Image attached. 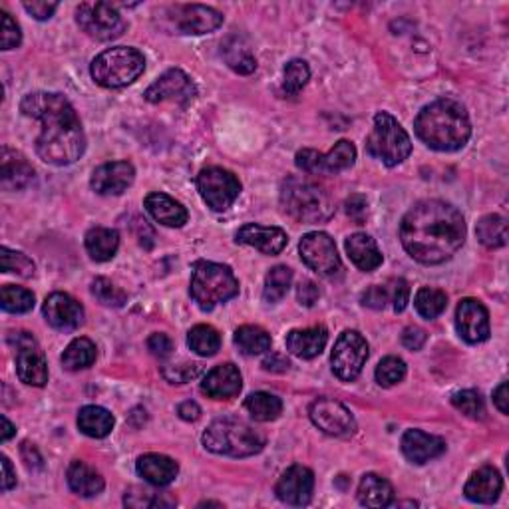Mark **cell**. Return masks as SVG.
<instances>
[{"label": "cell", "instance_id": "62", "mask_svg": "<svg viewBox=\"0 0 509 509\" xmlns=\"http://www.w3.org/2000/svg\"><path fill=\"white\" fill-rule=\"evenodd\" d=\"M494 404L502 414L509 412V398H507V382H502L494 392Z\"/></svg>", "mask_w": 509, "mask_h": 509}, {"label": "cell", "instance_id": "28", "mask_svg": "<svg viewBox=\"0 0 509 509\" xmlns=\"http://www.w3.org/2000/svg\"><path fill=\"white\" fill-rule=\"evenodd\" d=\"M138 473L144 478L147 483L157 488H165L178 478L179 465L175 460H171L170 456L163 454H146L138 460Z\"/></svg>", "mask_w": 509, "mask_h": 509}, {"label": "cell", "instance_id": "13", "mask_svg": "<svg viewBox=\"0 0 509 509\" xmlns=\"http://www.w3.org/2000/svg\"><path fill=\"white\" fill-rule=\"evenodd\" d=\"M300 258L308 266V269L314 271L321 277H337L342 271V261L340 255L337 251L335 239H330V235L322 231H313L306 233V235L300 239L298 245Z\"/></svg>", "mask_w": 509, "mask_h": 509}, {"label": "cell", "instance_id": "30", "mask_svg": "<svg viewBox=\"0 0 509 509\" xmlns=\"http://www.w3.org/2000/svg\"><path fill=\"white\" fill-rule=\"evenodd\" d=\"M345 247L350 261L364 273L378 269L382 265V253L377 245V241L370 235H366V233H354V235H350Z\"/></svg>", "mask_w": 509, "mask_h": 509}, {"label": "cell", "instance_id": "39", "mask_svg": "<svg viewBox=\"0 0 509 509\" xmlns=\"http://www.w3.org/2000/svg\"><path fill=\"white\" fill-rule=\"evenodd\" d=\"M290 282H293V271H290L289 266H285V265L273 266L269 274H266V279H265V289H263L265 303L274 305V303H279V300L285 298L289 293Z\"/></svg>", "mask_w": 509, "mask_h": 509}, {"label": "cell", "instance_id": "58", "mask_svg": "<svg viewBox=\"0 0 509 509\" xmlns=\"http://www.w3.org/2000/svg\"><path fill=\"white\" fill-rule=\"evenodd\" d=\"M366 211H369V203H366V199L362 195H353L346 199V213L358 223L364 219Z\"/></svg>", "mask_w": 509, "mask_h": 509}, {"label": "cell", "instance_id": "11", "mask_svg": "<svg viewBox=\"0 0 509 509\" xmlns=\"http://www.w3.org/2000/svg\"><path fill=\"white\" fill-rule=\"evenodd\" d=\"M366 361H369V342L356 330H345L338 337L330 354V364L335 377L353 382L362 372Z\"/></svg>", "mask_w": 509, "mask_h": 509}, {"label": "cell", "instance_id": "56", "mask_svg": "<svg viewBox=\"0 0 509 509\" xmlns=\"http://www.w3.org/2000/svg\"><path fill=\"white\" fill-rule=\"evenodd\" d=\"M24 11L35 16L36 20H48L50 16L56 12L58 3H43V0H35V3H24Z\"/></svg>", "mask_w": 509, "mask_h": 509}, {"label": "cell", "instance_id": "57", "mask_svg": "<svg viewBox=\"0 0 509 509\" xmlns=\"http://www.w3.org/2000/svg\"><path fill=\"white\" fill-rule=\"evenodd\" d=\"M425 340H428V335L420 327H406L402 332V345L408 350H420L425 345Z\"/></svg>", "mask_w": 509, "mask_h": 509}, {"label": "cell", "instance_id": "3", "mask_svg": "<svg viewBox=\"0 0 509 509\" xmlns=\"http://www.w3.org/2000/svg\"><path fill=\"white\" fill-rule=\"evenodd\" d=\"M414 130L416 136L436 152H457L472 136L470 115L452 98H441L422 107Z\"/></svg>", "mask_w": 509, "mask_h": 509}, {"label": "cell", "instance_id": "31", "mask_svg": "<svg viewBox=\"0 0 509 509\" xmlns=\"http://www.w3.org/2000/svg\"><path fill=\"white\" fill-rule=\"evenodd\" d=\"M66 480H68V486L78 494L80 497H94L104 491V478L96 472L94 467L88 465L82 460H74L68 465V472H66Z\"/></svg>", "mask_w": 509, "mask_h": 509}, {"label": "cell", "instance_id": "10", "mask_svg": "<svg viewBox=\"0 0 509 509\" xmlns=\"http://www.w3.org/2000/svg\"><path fill=\"white\" fill-rule=\"evenodd\" d=\"M356 162V147L353 141L340 139L329 154H319L316 149L305 147L297 152L295 163L300 171L311 175H338L350 170Z\"/></svg>", "mask_w": 509, "mask_h": 509}, {"label": "cell", "instance_id": "37", "mask_svg": "<svg viewBox=\"0 0 509 509\" xmlns=\"http://www.w3.org/2000/svg\"><path fill=\"white\" fill-rule=\"evenodd\" d=\"M235 345L247 356L263 354L271 350V335L255 324H245L235 330Z\"/></svg>", "mask_w": 509, "mask_h": 509}, {"label": "cell", "instance_id": "1", "mask_svg": "<svg viewBox=\"0 0 509 509\" xmlns=\"http://www.w3.org/2000/svg\"><path fill=\"white\" fill-rule=\"evenodd\" d=\"M400 239L414 261L440 265L452 258L464 245V215L440 199H424L404 215Z\"/></svg>", "mask_w": 509, "mask_h": 509}, {"label": "cell", "instance_id": "49", "mask_svg": "<svg viewBox=\"0 0 509 509\" xmlns=\"http://www.w3.org/2000/svg\"><path fill=\"white\" fill-rule=\"evenodd\" d=\"M225 58H227L229 66L239 74H251L257 68L255 56L249 52V48L239 46V44H229L225 48Z\"/></svg>", "mask_w": 509, "mask_h": 509}, {"label": "cell", "instance_id": "23", "mask_svg": "<svg viewBox=\"0 0 509 509\" xmlns=\"http://www.w3.org/2000/svg\"><path fill=\"white\" fill-rule=\"evenodd\" d=\"M237 243L255 247L263 255H279L289 243V235L281 227H263L247 223L237 231Z\"/></svg>", "mask_w": 509, "mask_h": 509}, {"label": "cell", "instance_id": "27", "mask_svg": "<svg viewBox=\"0 0 509 509\" xmlns=\"http://www.w3.org/2000/svg\"><path fill=\"white\" fill-rule=\"evenodd\" d=\"M329 342V330L324 327H311L290 330L287 335V350L297 358L311 361L319 356Z\"/></svg>", "mask_w": 509, "mask_h": 509}, {"label": "cell", "instance_id": "4", "mask_svg": "<svg viewBox=\"0 0 509 509\" xmlns=\"http://www.w3.org/2000/svg\"><path fill=\"white\" fill-rule=\"evenodd\" d=\"M281 205L298 223H322L335 213V203L319 183L306 178H287L281 186Z\"/></svg>", "mask_w": 509, "mask_h": 509}, {"label": "cell", "instance_id": "22", "mask_svg": "<svg viewBox=\"0 0 509 509\" xmlns=\"http://www.w3.org/2000/svg\"><path fill=\"white\" fill-rule=\"evenodd\" d=\"M241 386H243V378H241L239 369L235 364L225 362L217 364L215 369L205 374L202 392L213 400H229L239 394Z\"/></svg>", "mask_w": 509, "mask_h": 509}, {"label": "cell", "instance_id": "17", "mask_svg": "<svg viewBox=\"0 0 509 509\" xmlns=\"http://www.w3.org/2000/svg\"><path fill=\"white\" fill-rule=\"evenodd\" d=\"M197 90L195 84L191 82L183 70H168L162 74L152 86L146 90V99L152 104H160V102H179V104H187L191 99L195 98Z\"/></svg>", "mask_w": 509, "mask_h": 509}, {"label": "cell", "instance_id": "55", "mask_svg": "<svg viewBox=\"0 0 509 509\" xmlns=\"http://www.w3.org/2000/svg\"><path fill=\"white\" fill-rule=\"evenodd\" d=\"M297 298L303 306H313L321 298V289L313 281H300L297 289Z\"/></svg>", "mask_w": 509, "mask_h": 509}, {"label": "cell", "instance_id": "60", "mask_svg": "<svg viewBox=\"0 0 509 509\" xmlns=\"http://www.w3.org/2000/svg\"><path fill=\"white\" fill-rule=\"evenodd\" d=\"M289 366L290 362L287 361V358H282L281 354H273L263 362V369L271 370V372H287Z\"/></svg>", "mask_w": 509, "mask_h": 509}, {"label": "cell", "instance_id": "25", "mask_svg": "<svg viewBox=\"0 0 509 509\" xmlns=\"http://www.w3.org/2000/svg\"><path fill=\"white\" fill-rule=\"evenodd\" d=\"M504 489V480L496 467L483 465L467 480L464 494L473 504H494Z\"/></svg>", "mask_w": 509, "mask_h": 509}, {"label": "cell", "instance_id": "64", "mask_svg": "<svg viewBox=\"0 0 509 509\" xmlns=\"http://www.w3.org/2000/svg\"><path fill=\"white\" fill-rule=\"evenodd\" d=\"M16 433V428L11 424V420L3 416V441H8Z\"/></svg>", "mask_w": 509, "mask_h": 509}, {"label": "cell", "instance_id": "19", "mask_svg": "<svg viewBox=\"0 0 509 509\" xmlns=\"http://www.w3.org/2000/svg\"><path fill=\"white\" fill-rule=\"evenodd\" d=\"M43 313L50 327L60 332H74L84 322V306L68 293L48 295Z\"/></svg>", "mask_w": 509, "mask_h": 509}, {"label": "cell", "instance_id": "14", "mask_svg": "<svg viewBox=\"0 0 509 509\" xmlns=\"http://www.w3.org/2000/svg\"><path fill=\"white\" fill-rule=\"evenodd\" d=\"M16 345V374L28 386H44L48 382V364L44 353L30 332H16L11 337Z\"/></svg>", "mask_w": 509, "mask_h": 509}, {"label": "cell", "instance_id": "5", "mask_svg": "<svg viewBox=\"0 0 509 509\" xmlns=\"http://www.w3.org/2000/svg\"><path fill=\"white\" fill-rule=\"evenodd\" d=\"M265 433L237 418H219L203 432V446L217 456L249 457L265 448Z\"/></svg>", "mask_w": 509, "mask_h": 509}, {"label": "cell", "instance_id": "32", "mask_svg": "<svg viewBox=\"0 0 509 509\" xmlns=\"http://www.w3.org/2000/svg\"><path fill=\"white\" fill-rule=\"evenodd\" d=\"M86 251L98 263L114 258L120 247V233L107 227H94L86 233Z\"/></svg>", "mask_w": 509, "mask_h": 509}, {"label": "cell", "instance_id": "8", "mask_svg": "<svg viewBox=\"0 0 509 509\" xmlns=\"http://www.w3.org/2000/svg\"><path fill=\"white\" fill-rule=\"evenodd\" d=\"M366 152L388 168H394L408 160L412 152V141L394 115L378 112L374 115V128L366 139Z\"/></svg>", "mask_w": 509, "mask_h": 509}, {"label": "cell", "instance_id": "18", "mask_svg": "<svg viewBox=\"0 0 509 509\" xmlns=\"http://www.w3.org/2000/svg\"><path fill=\"white\" fill-rule=\"evenodd\" d=\"M456 329L465 342L480 345L489 338V313L480 300L462 298L456 308Z\"/></svg>", "mask_w": 509, "mask_h": 509}, {"label": "cell", "instance_id": "46", "mask_svg": "<svg viewBox=\"0 0 509 509\" xmlns=\"http://www.w3.org/2000/svg\"><path fill=\"white\" fill-rule=\"evenodd\" d=\"M406 377V362L398 356H386L377 366V382L384 388L394 386Z\"/></svg>", "mask_w": 509, "mask_h": 509}, {"label": "cell", "instance_id": "34", "mask_svg": "<svg viewBox=\"0 0 509 509\" xmlns=\"http://www.w3.org/2000/svg\"><path fill=\"white\" fill-rule=\"evenodd\" d=\"M78 428L90 438H106L114 430V416L102 406H84L78 414Z\"/></svg>", "mask_w": 509, "mask_h": 509}, {"label": "cell", "instance_id": "35", "mask_svg": "<svg viewBox=\"0 0 509 509\" xmlns=\"http://www.w3.org/2000/svg\"><path fill=\"white\" fill-rule=\"evenodd\" d=\"M98 350L90 338H74L62 354V366L66 370H82L96 362Z\"/></svg>", "mask_w": 509, "mask_h": 509}, {"label": "cell", "instance_id": "54", "mask_svg": "<svg viewBox=\"0 0 509 509\" xmlns=\"http://www.w3.org/2000/svg\"><path fill=\"white\" fill-rule=\"evenodd\" d=\"M147 348H149V353H152L154 356L165 358V356L171 354L173 342H171V338L168 335H163V332H155V335H152V337L147 338Z\"/></svg>", "mask_w": 509, "mask_h": 509}, {"label": "cell", "instance_id": "16", "mask_svg": "<svg viewBox=\"0 0 509 509\" xmlns=\"http://www.w3.org/2000/svg\"><path fill=\"white\" fill-rule=\"evenodd\" d=\"M170 14V22L179 35H210L223 24V14L203 4L171 6Z\"/></svg>", "mask_w": 509, "mask_h": 509}, {"label": "cell", "instance_id": "33", "mask_svg": "<svg viewBox=\"0 0 509 509\" xmlns=\"http://www.w3.org/2000/svg\"><path fill=\"white\" fill-rule=\"evenodd\" d=\"M394 499V489L382 475L366 473L358 486V502L366 507H386Z\"/></svg>", "mask_w": 509, "mask_h": 509}, {"label": "cell", "instance_id": "40", "mask_svg": "<svg viewBox=\"0 0 509 509\" xmlns=\"http://www.w3.org/2000/svg\"><path fill=\"white\" fill-rule=\"evenodd\" d=\"M414 306L424 319H438V316L446 311L448 306V295L440 289L432 287H422L418 289V293L414 297Z\"/></svg>", "mask_w": 509, "mask_h": 509}, {"label": "cell", "instance_id": "38", "mask_svg": "<svg viewBox=\"0 0 509 509\" xmlns=\"http://www.w3.org/2000/svg\"><path fill=\"white\" fill-rule=\"evenodd\" d=\"M245 408L257 422H273L281 416L282 402L281 398L269 394V392H255V394L247 396Z\"/></svg>", "mask_w": 509, "mask_h": 509}, {"label": "cell", "instance_id": "41", "mask_svg": "<svg viewBox=\"0 0 509 509\" xmlns=\"http://www.w3.org/2000/svg\"><path fill=\"white\" fill-rule=\"evenodd\" d=\"M187 345L199 356H213L221 348V337L210 324H197L189 330Z\"/></svg>", "mask_w": 509, "mask_h": 509}, {"label": "cell", "instance_id": "47", "mask_svg": "<svg viewBox=\"0 0 509 509\" xmlns=\"http://www.w3.org/2000/svg\"><path fill=\"white\" fill-rule=\"evenodd\" d=\"M123 502L130 507H170L175 505V499L168 497V494H154V491L149 489H139V488H131L126 497H123Z\"/></svg>", "mask_w": 509, "mask_h": 509}, {"label": "cell", "instance_id": "6", "mask_svg": "<svg viewBox=\"0 0 509 509\" xmlns=\"http://www.w3.org/2000/svg\"><path fill=\"white\" fill-rule=\"evenodd\" d=\"M189 295L202 311H213L217 305L239 295V281L227 265L197 261L191 273Z\"/></svg>", "mask_w": 509, "mask_h": 509}, {"label": "cell", "instance_id": "44", "mask_svg": "<svg viewBox=\"0 0 509 509\" xmlns=\"http://www.w3.org/2000/svg\"><path fill=\"white\" fill-rule=\"evenodd\" d=\"M91 295H94L104 306L118 308L128 303V295L106 277H98L94 282H91Z\"/></svg>", "mask_w": 509, "mask_h": 509}, {"label": "cell", "instance_id": "50", "mask_svg": "<svg viewBox=\"0 0 509 509\" xmlns=\"http://www.w3.org/2000/svg\"><path fill=\"white\" fill-rule=\"evenodd\" d=\"M202 372V364L197 362H183L178 366H163L162 374L163 378L171 384H186L197 378V374Z\"/></svg>", "mask_w": 509, "mask_h": 509}, {"label": "cell", "instance_id": "29", "mask_svg": "<svg viewBox=\"0 0 509 509\" xmlns=\"http://www.w3.org/2000/svg\"><path fill=\"white\" fill-rule=\"evenodd\" d=\"M144 205L147 213L152 215L157 223L165 225V227H183L189 219L186 207L179 202H175L173 197L160 194V191H157V194H149Z\"/></svg>", "mask_w": 509, "mask_h": 509}, {"label": "cell", "instance_id": "51", "mask_svg": "<svg viewBox=\"0 0 509 509\" xmlns=\"http://www.w3.org/2000/svg\"><path fill=\"white\" fill-rule=\"evenodd\" d=\"M3 16V27H0V46L3 50H12L20 44L22 40V32L20 27L12 20V16L8 12H0Z\"/></svg>", "mask_w": 509, "mask_h": 509}, {"label": "cell", "instance_id": "43", "mask_svg": "<svg viewBox=\"0 0 509 509\" xmlns=\"http://www.w3.org/2000/svg\"><path fill=\"white\" fill-rule=\"evenodd\" d=\"M0 269H3V273H16L20 277H32L36 266L32 263V258L24 253L3 247L0 249Z\"/></svg>", "mask_w": 509, "mask_h": 509}, {"label": "cell", "instance_id": "24", "mask_svg": "<svg viewBox=\"0 0 509 509\" xmlns=\"http://www.w3.org/2000/svg\"><path fill=\"white\" fill-rule=\"evenodd\" d=\"M0 179H3L4 191H20L35 181V168H32L27 157L20 152H14L11 147H3Z\"/></svg>", "mask_w": 509, "mask_h": 509}, {"label": "cell", "instance_id": "45", "mask_svg": "<svg viewBox=\"0 0 509 509\" xmlns=\"http://www.w3.org/2000/svg\"><path fill=\"white\" fill-rule=\"evenodd\" d=\"M452 404L462 414H465L467 418L483 420V416H486V406H483V398H481L480 392H475V390L456 392V394L452 396Z\"/></svg>", "mask_w": 509, "mask_h": 509}, {"label": "cell", "instance_id": "53", "mask_svg": "<svg viewBox=\"0 0 509 509\" xmlns=\"http://www.w3.org/2000/svg\"><path fill=\"white\" fill-rule=\"evenodd\" d=\"M390 303V297H388V289L386 285H372L366 293L362 295V305L364 306H370V308H384Z\"/></svg>", "mask_w": 509, "mask_h": 509}, {"label": "cell", "instance_id": "61", "mask_svg": "<svg viewBox=\"0 0 509 509\" xmlns=\"http://www.w3.org/2000/svg\"><path fill=\"white\" fill-rule=\"evenodd\" d=\"M16 486V473L12 464L6 456H3V491H11Z\"/></svg>", "mask_w": 509, "mask_h": 509}, {"label": "cell", "instance_id": "2", "mask_svg": "<svg viewBox=\"0 0 509 509\" xmlns=\"http://www.w3.org/2000/svg\"><path fill=\"white\" fill-rule=\"evenodd\" d=\"M20 112L27 118L38 120L40 136L36 139V154L50 165H72L84 155L86 136L76 110L62 94L56 91H35L20 102Z\"/></svg>", "mask_w": 509, "mask_h": 509}, {"label": "cell", "instance_id": "42", "mask_svg": "<svg viewBox=\"0 0 509 509\" xmlns=\"http://www.w3.org/2000/svg\"><path fill=\"white\" fill-rule=\"evenodd\" d=\"M0 305H3L6 313L24 314L35 308V295L28 289L4 285L3 290H0Z\"/></svg>", "mask_w": 509, "mask_h": 509}, {"label": "cell", "instance_id": "52", "mask_svg": "<svg viewBox=\"0 0 509 509\" xmlns=\"http://www.w3.org/2000/svg\"><path fill=\"white\" fill-rule=\"evenodd\" d=\"M386 289L394 313H402L408 306V298H410V287H408V282L404 279H392L388 281Z\"/></svg>", "mask_w": 509, "mask_h": 509}, {"label": "cell", "instance_id": "26", "mask_svg": "<svg viewBox=\"0 0 509 509\" xmlns=\"http://www.w3.org/2000/svg\"><path fill=\"white\" fill-rule=\"evenodd\" d=\"M446 452V441L422 430H408L402 438V454L412 464H425Z\"/></svg>", "mask_w": 509, "mask_h": 509}, {"label": "cell", "instance_id": "21", "mask_svg": "<svg viewBox=\"0 0 509 509\" xmlns=\"http://www.w3.org/2000/svg\"><path fill=\"white\" fill-rule=\"evenodd\" d=\"M133 179H136V170L130 162H110L94 170L90 186L98 195H122Z\"/></svg>", "mask_w": 509, "mask_h": 509}, {"label": "cell", "instance_id": "12", "mask_svg": "<svg viewBox=\"0 0 509 509\" xmlns=\"http://www.w3.org/2000/svg\"><path fill=\"white\" fill-rule=\"evenodd\" d=\"M197 191L207 207L213 211H225L237 202L241 183L231 171L223 168H205L197 175Z\"/></svg>", "mask_w": 509, "mask_h": 509}, {"label": "cell", "instance_id": "7", "mask_svg": "<svg viewBox=\"0 0 509 509\" xmlns=\"http://www.w3.org/2000/svg\"><path fill=\"white\" fill-rule=\"evenodd\" d=\"M146 70V58L136 48H107L91 60L90 72L96 84L104 88H123L136 82Z\"/></svg>", "mask_w": 509, "mask_h": 509}, {"label": "cell", "instance_id": "20", "mask_svg": "<svg viewBox=\"0 0 509 509\" xmlns=\"http://www.w3.org/2000/svg\"><path fill=\"white\" fill-rule=\"evenodd\" d=\"M314 491V473L305 465H293L281 475L274 494L287 505L311 504Z\"/></svg>", "mask_w": 509, "mask_h": 509}, {"label": "cell", "instance_id": "9", "mask_svg": "<svg viewBox=\"0 0 509 509\" xmlns=\"http://www.w3.org/2000/svg\"><path fill=\"white\" fill-rule=\"evenodd\" d=\"M76 22L90 38L99 43L120 38L128 28L118 8L110 3H82L76 8Z\"/></svg>", "mask_w": 509, "mask_h": 509}, {"label": "cell", "instance_id": "63", "mask_svg": "<svg viewBox=\"0 0 509 509\" xmlns=\"http://www.w3.org/2000/svg\"><path fill=\"white\" fill-rule=\"evenodd\" d=\"M22 457H24V462H27V465L30 467V470H35V467H43V457L38 456L36 448L32 449V446L28 444V441H24V444H22Z\"/></svg>", "mask_w": 509, "mask_h": 509}, {"label": "cell", "instance_id": "36", "mask_svg": "<svg viewBox=\"0 0 509 509\" xmlns=\"http://www.w3.org/2000/svg\"><path fill=\"white\" fill-rule=\"evenodd\" d=\"M480 243L488 249H499L507 243V221L502 215H486L481 217L478 227H475Z\"/></svg>", "mask_w": 509, "mask_h": 509}, {"label": "cell", "instance_id": "15", "mask_svg": "<svg viewBox=\"0 0 509 509\" xmlns=\"http://www.w3.org/2000/svg\"><path fill=\"white\" fill-rule=\"evenodd\" d=\"M308 416H311L316 428L329 433V436L346 438L356 432V420L353 412H350L345 404H340L338 400H314L311 408H308Z\"/></svg>", "mask_w": 509, "mask_h": 509}, {"label": "cell", "instance_id": "59", "mask_svg": "<svg viewBox=\"0 0 509 509\" xmlns=\"http://www.w3.org/2000/svg\"><path fill=\"white\" fill-rule=\"evenodd\" d=\"M178 414H179L181 420L195 422V420H199V416H202V408H199L197 402H191V400H187V402H183L178 406Z\"/></svg>", "mask_w": 509, "mask_h": 509}, {"label": "cell", "instance_id": "48", "mask_svg": "<svg viewBox=\"0 0 509 509\" xmlns=\"http://www.w3.org/2000/svg\"><path fill=\"white\" fill-rule=\"evenodd\" d=\"M308 78H311L308 64L305 60H290L285 66V82H282V88H285L289 94H298V91L305 88Z\"/></svg>", "mask_w": 509, "mask_h": 509}]
</instances>
